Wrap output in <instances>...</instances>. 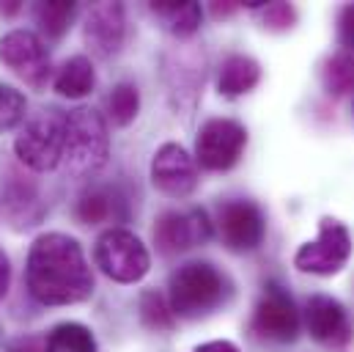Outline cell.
Returning <instances> with one entry per match:
<instances>
[{
    "label": "cell",
    "instance_id": "cell-1",
    "mask_svg": "<svg viewBox=\"0 0 354 352\" xmlns=\"http://www.w3.org/2000/svg\"><path fill=\"white\" fill-rule=\"evenodd\" d=\"M25 283L41 306H75L93 292V272L86 262L83 245L61 231L41 234L25 264Z\"/></svg>",
    "mask_w": 354,
    "mask_h": 352
},
{
    "label": "cell",
    "instance_id": "cell-2",
    "mask_svg": "<svg viewBox=\"0 0 354 352\" xmlns=\"http://www.w3.org/2000/svg\"><path fill=\"white\" fill-rule=\"evenodd\" d=\"M234 294L225 272L209 262H187L171 275L168 303L181 319H201L223 308Z\"/></svg>",
    "mask_w": 354,
    "mask_h": 352
},
{
    "label": "cell",
    "instance_id": "cell-3",
    "mask_svg": "<svg viewBox=\"0 0 354 352\" xmlns=\"http://www.w3.org/2000/svg\"><path fill=\"white\" fill-rule=\"evenodd\" d=\"M110 155V135L102 113L93 107H75L66 113L64 166L72 176L96 174Z\"/></svg>",
    "mask_w": 354,
    "mask_h": 352
},
{
    "label": "cell",
    "instance_id": "cell-4",
    "mask_svg": "<svg viewBox=\"0 0 354 352\" xmlns=\"http://www.w3.org/2000/svg\"><path fill=\"white\" fill-rule=\"evenodd\" d=\"M66 143V116L61 110H39L25 121L19 135L14 138L17 160L36 174H47L64 163Z\"/></svg>",
    "mask_w": 354,
    "mask_h": 352
},
{
    "label": "cell",
    "instance_id": "cell-5",
    "mask_svg": "<svg viewBox=\"0 0 354 352\" xmlns=\"http://www.w3.org/2000/svg\"><path fill=\"white\" fill-rule=\"evenodd\" d=\"M93 262L107 278L118 283H138L149 272L151 256L132 231L107 229L93 245Z\"/></svg>",
    "mask_w": 354,
    "mask_h": 352
},
{
    "label": "cell",
    "instance_id": "cell-6",
    "mask_svg": "<svg viewBox=\"0 0 354 352\" xmlns=\"http://www.w3.org/2000/svg\"><path fill=\"white\" fill-rule=\"evenodd\" d=\"M248 146V130L234 118H209L195 138V163L206 171H228Z\"/></svg>",
    "mask_w": 354,
    "mask_h": 352
},
{
    "label": "cell",
    "instance_id": "cell-7",
    "mask_svg": "<svg viewBox=\"0 0 354 352\" xmlns=\"http://www.w3.org/2000/svg\"><path fill=\"white\" fill-rule=\"evenodd\" d=\"M44 218L36 179L17 168L0 166V220L11 229H30Z\"/></svg>",
    "mask_w": 354,
    "mask_h": 352
},
{
    "label": "cell",
    "instance_id": "cell-8",
    "mask_svg": "<svg viewBox=\"0 0 354 352\" xmlns=\"http://www.w3.org/2000/svg\"><path fill=\"white\" fill-rule=\"evenodd\" d=\"M349 254H352V240L346 226L333 218H324L319 226V237L297 251L294 267L310 275H335L346 267Z\"/></svg>",
    "mask_w": 354,
    "mask_h": 352
},
{
    "label": "cell",
    "instance_id": "cell-9",
    "mask_svg": "<svg viewBox=\"0 0 354 352\" xmlns=\"http://www.w3.org/2000/svg\"><path fill=\"white\" fill-rule=\"evenodd\" d=\"M250 331L264 339V342H274V344H291L299 336V311L291 300V294L269 281L259 297V306L253 311V322Z\"/></svg>",
    "mask_w": 354,
    "mask_h": 352
},
{
    "label": "cell",
    "instance_id": "cell-10",
    "mask_svg": "<svg viewBox=\"0 0 354 352\" xmlns=\"http://www.w3.org/2000/svg\"><path fill=\"white\" fill-rule=\"evenodd\" d=\"M217 229L228 251L234 254L256 251L266 234L264 212L259 209V204L248 198H231L217 209Z\"/></svg>",
    "mask_w": 354,
    "mask_h": 352
},
{
    "label": "cell",
    "instance_id": "cell-11",
    "mask_svg": "<svg viewBox=\"0 0 354 352\" xmlns=\"http://www.w3.org/2000/svg\"><path fill=\"white\" fill-rule=\"evenodd\" d=\"M0 61L28 86L41 88L50 80V53L30 30H11L0 39Z\"/></svg>",
    "mask_w": 354,
    "mask_h": 352
},
{
    "label": "cell",
    "instance_id": "cell-12",
    "mask_svg": "<svg viewBox=\"0 0 354 352\" xmlns=\"http://www.w3.org/2000/svg\"><path fill=\"white\" fill-rule=\"evenodd\" d=\"M212 237V223L203 209H187V212H162L154 223V245L165 256L184 254Z\"/></svg>",
    "mask_w": 354,
    "mask_h": 352
},
{
    "label": "cell",
    "instance_id": "cell-13",
    "mask_svg": "<svg viewBox=\"0 0 354 352\" xmlns=\"http://www.w3.org/2000/svg\"><path fill=\"white\" fill-rule=\"evenodd\" d=\"M151 182L171 198H184L198 184V163L178 143H162L151 160Z\"/></svg>",
    "mask_w": 354,
    "mask_h": 352
},
{
    "label": "cell",
    "instance_id": "cell-14",
    "mask_svg": "<svg viewBox=\"0 0 354 352\" xmlns=\"http://www.w3.org/2000/svg\"><path fill=\"white\" fill-rule=\"evenodd\" d=\"M305 328L310 339H316L324 347H344L352 339V319L349 311L327 294H313L305 306Z\"/></svg>",
    "mask_w": 354,
    "mask_h": 352
},
{
    "label": "cell",
    "instance_id": "cell-15",
    "mask_svg": "<svg viewBox=\"0 0 354 352\" xmlns=\"http://www.w3.org/2000/svg\"><path fill=\"white\" fill-rule=\"evenodd\" d=\"M83 36L91 53L110 58L127 42V14L121 3H96L86 17Z\"/></svg>",
    "mask_w": 354,
    "mask_h": 352
},
{
    "label": "cell",
    "instance_id": "cell-16",
    "mask_svg": "<svg viewBox=\"0 0 354 352\" xmlns=\"http://www.w3.org/2000/svg\"><path fill=\"white\" fill-rule=\"evenodd\" d=\"M75 218L83 226L124 223L129 218V198L118 184H91L75 204Z\"/></svg>",
    "mask_w": 354,
    "mask_h": 352
},
{
    "label": "cell",
    "instance_id": "cell-17",
    "mask_svg": "<svg viewBox=\"0 0 354 352\" xmlns=\"http://www.w3.org/2000/svg\"><path fill=\"white\" fill-rule=\"evenodd\" d=\"M261 80V67L256 58L250 55H228L220 67V78H217V88L223 96H242L248 91L259 86Z\"/></svg>",
    "mask_w": 354,
    "mask_h": 352
},
{
    "label": "cell",
    "instance_id": "cell-18",
    "mask_svg": "<svg viewBox=\"0 0 354 352\" xmlns=\"http://www.w3.org/2000/svg\"><path fill=\"white\" fill-rule=\"evenodd\" d=\"M151 14L162 22V28L168 33H174L178 39H187L192 36L198 28H201V6L198 3H189V0H157L149 6Z\"/></svg>",
    "mask_w": 354,
    "mask_h": 352
},
{
    "label": "cell",
    "instance_id": "cell-19",
    "mask_svg": "<svg viewBox=\"0 0 354 352\" xmlns=\"http://www.w3.org/2000/svg\"><path fill=\"white\" fill-rule=\"evenodd\" d=\"M55 91L61 96H69V99H80L93 91L96 86V75H93V64H91L86 55H75L69 61H64V67L58 69L55 80H53Z\"/></svg>",
    "mask_w": 354,
    "mask_h": 352
},
{
    "label": "cell",
    "instance_id": "cell-20",
    "mask_svg": "<svg viewBox=\"0 0 354 352\" xmlns=\"http://www.w3.org/2000/svg\"><path fill=\"white\" fill-rule=\"evenodd\" d=\"M75 14H77V3L72 0H41L33 6V17L47 39H61L69 30Z\"/></svg>",
    "mask_w": 354,
    "mask_h": 352
},
{
    "label": "cell",
    "instance_id": "cell-21",
    "mask_svg": "<svg viewBox=\"0 0 354 352\" xmlns=\"http://www.w3.org/2000/svg\"><path fill=\"white\" fill-rule=\"evenodd\" d=\"M44 352H99L96 339L86 325L80 322H61L58 328L50 331Z\"/></svg>",
    "mask_w": 354,
    "mask_h": 352
},
{
    "label": "cell",
    "instance_id": "cell-22",
    "mask_svg": "<svg viewBox=\"0 0 354 352\" xmlns=\"http://www.w3.org/2000/svg\"><path fill=\"white\" fill-rule=\"evenodd\" d=\"M140 322L149 331H171L176 325V314L168 303V297L157 289H149L140 294Z\"/></svg>",
    "mask_w": 354,
    "mask_h": 352
},
{
    "label": "cell",
    "instance_id": "cell-23",
    "mask_svg": "<svg viewBox=\"0 0 354 352\" xmlns=\"http://www.w3.org/2000/svg\"><path fill=\"white\" fill-rule=\"evenodd\" d=\"M140 110V91L132 83H118L107 96V113L115 127H129Z\"/></svg>",
    "mask_w": 354,
    "mask_h": 352
},
{
    "label": "cell",
    "instance_id": "cell-24",
    "mask_svg": "<svg viewBox=\"0 0 354 352\" xmlns=\"http://www.w3.org/2000/svg\"><path fill=\"white\" fill-rule=\"evenodd\" d=\"M322 80L324 88L335 96L354 91V55L352 53H338L333 58H327L324 69H322Z\"/></svg>",
    "mask_w": 354,
    "mask_h": 352
},
{
    "label": "cell",
    "instance_id": "cell-25",
    "mask_svg": "<svg viewBox=\"0 0 354 352\" xmlns=\"http://www.w3.org/2000/svg\"><path fill=\"white\" fill-rule=\"evenodd\" d=\"M25 110H28V99L22 91L14 86L0 83V132H8L14 127H19L25 121Z\"/></svg>",
    "mask_w": 354,
    "mask_h": 352
},
{
    "label": "cell",
    "instance_id": "cell-26",
    "mask_svg": "<svg viewBox=\"0 0 354 352\" xmlns=\"http://www.w3.org/2000/svg\"><path fill=\"white\" fill-rule=\"evenodd\" d=\"M261 22L269 30H288L297 22V11L288 3H269L261 11Z\"/></svg>",
    "mask_w": 354,
    "mask_h": 352
},
{
    "label": "cell",
    "instance_id": "cell-27",
    "mask_svg": "<svg viewBox=\"0 0 354 352\" xmlns=\"http://www.w3.org/2000/svg\"><path fill=\"white\" fill-rule=\"evenodd\" d=\"M338 36H341V42L352 50L354 55V6H346L341 11V17H338Z\"/></svg>",
    "mask_w": 354,
    "mask_h": 352
},
{
    "label": "cell",
    "instance_id": "cell-28",
    "mask_svg": "<svg viewBox=\"0 0 354 352\" xmlns=\"http://www.w3.org/2000/svg\"><path fill=\"white\" fill-rule=\"evenodd\" d=\"M6 352H44V342H39V339H19Z\"/></svg>",
    "mask_w": 354,
    "mask_h": 352
},
{
    "label": "cell",
    "instance_id": "cell-29",
    "mask_svg": "<svg viewBox=\"0 0 354 352\" xmlns=\"http://www.w3.org/2000/svg\"><path fill=\"white\" fill-rule=\"evenodd\" d=\"M8 281H11V267H8V256L0 251V300L8 292Z\"/></svg>",
    "mask_w": 354,
    "mask_h": 352
},
{
    "label": "cell",
    "instance_id": "cell-30",
    "mask_svg": "<svg viewBox=\"0 0 354 352\" xmlns=\"http://www.w3.org/2000/svg\"><path fill=\"white\" fill-rule=\"evenodd\" d=\"M195 352H239V347L231 342H209V344H201Z\"/></svg>",
    "mask_w": 354,
    "mask_h": 352
},
{
    "label": "cell",
    "instance_id": "cell-31",
    "mask_svg": "<svg viewBox=\"0 0 354 352\" xmlns=\"http://www.w3.org/2000/svg\"><path fill=\"white\" fill-rule=\"evenodd\" d=\"M212 11H214V17H228V14H234V11H236V3H225V6L214 3V6H212Z\"/></svg>",
    "mask_w": 354,
    "mask_h": 352
},
{
    "label": "cell",
    "instance_id": "cell-32",
    "mask_svg": "<svg viewBox=\"0 0 354 352\" xmlns=\"http://www.w3.org/2000/svg\"><path fill=\"white\" fill-rule=\"evenodd\" d=\"M19 8H22V6H19L17 0H8V3H0V14H3V17H11V14H17Z\"/></svg>",
    "mask_w": 354,
    "mask_h": 352
}]
</instances>
